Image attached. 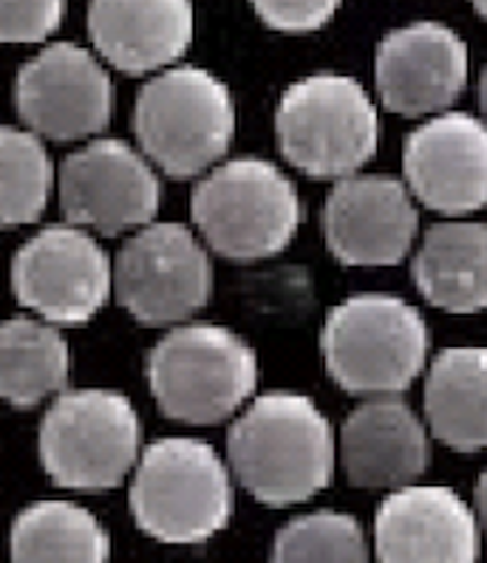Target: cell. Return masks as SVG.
<instances>
[{"instance_id": "6da1fadb", "label": "cell", "mask_w": 487, "mask_h": 563, "mask_svg": "<svg viewBox=\"0 0 487 563\" xmlns=\"http://www.w3.org/2000/svg\"><path fill=\"white\" fill-rule=\"evenodd\" d=\"M228 459L255 501L267 507L309 501L332 482V424L301 394H267L230 428Z\"/></svg>"}, {"instance_id": "7a4b0ae2", "label": "cell", "mask_w": 487, "mask_h": 563, "mask_svg": "<svg viewBox=\"0 0 487 563\" xmlns=\"http://www.w3.org/2000/svg\"><path fill=\"white\" fill-rule=\"evenodd\" d=\"M326 372L354 397H397L425 372L431 332L414 306L395 295H354L326 314Z\"/></svg>"}, {"instance_id": "3957f363", "label": "cell", "mask_w": 487, "mask_h": 563, "mask_svg": "<svg viewBox=\"0 0 487 563\" xmlns=\"http://www.w3.org/2000/svg\"><path fill=\"white\" fill-rule=\"evenodd\" d=\"M193 224L230 261H264L292 244L301 196L287 173L258 156L213 167L193 187Z\"/></svg>"}, {"instance_id": "277c9868", "label": "cell", "mask_w": 487, "mask_h": 563, "mask_svg": "<svg viewBox=\"0 0 487 563\" xmlns=\"http://www.w3.org/2000/svg\"><path fill=\"white\" fill-rule=\"evenodd\" d=\"M278 147L312 179L357 176L380 147V111L366 88L343 74H312L280 93Z\"/></svg>"}, {"instance_id": "5b68a950", "label": "cell", "mask_w": 487, "mask_h": 563, "mask_svg": "<svg viewBox=\"0 0 487 563\" xmlns=\"http://www.w3.org/2000/svg\"><path fill=\"white\" fill-rule=\"evenodd\" d=\"M134 133L145 159L167 176H208L235 136L230 88L208 68H167L136 97Z\"/></svg>"}, {"instance_id": "8992f818", "label": "cell", "mask_w": 487, "mask_h": 563, "mask_svg": "<svg viewBox=\"0 0 487 563\" xmlns=\"http://www.w3.org/2000/svg\"><path fill=\"white\" fill-rule=\"evenodd\" d=\"M131 512L162 543L210 541L233 516L230 467L201 439H159L136 464Z\"/></svg>"}, {"instance_id": "52a82bcc", "label": "cell", "mask_w": 487, "mask_h": 563, "mask_svg": "<svg viewBox=\"0 0 487 563\" xmlns=\"http://www.w3.org/2000/svg\"><path fill=\"white\" fill-rule=\"evenodd\" d=\"M147 385L165 417L187 424H219L253 397L258 360L230 329L179 325L147 354Z\"/></svg>"}, {"instance_id": "ba28073f", "label": "cell", "mask_w": 487, "mask_h": 563, "mask_svg": "<svg viewBox=\"0 0 487 563\" xmlns=\"http://www.w3.org/2000/svg\"><path fill=\"white\" fill-rule=\"evenodd\" d=\"M142 424L122 394L82 388L54 399L41 424V462L66 490H111L140 459Z\"/></svg>"}, {"instance_id": "9c48e42d", "label": "cell", "mask_w": 487, "mask_h": 563, "mask_svg": "<svg viewBox=\"0 0 487 563\" xmlns=\"http://www.w3.org/2000/svg\"><path fill=\"white\" fill-rule=\"evenodd\" d=\"M213 292V264L181 224H147L125 241L114 261V295L136 323L174 325L204 309Z\"/></svg>"}, {"instance_id": "30bf717a", "label": "cell", "mask_w": 487, "mask_h": 563, "mask_svg": "<svg viewBox=\"0 0 487 563\" xmlns=\"http://www.w3.org/2000/svg\"><path fill=\"white\" fill-rule=\"evenodd\" d=\"M12 292L54 325H82L114 292V266L80 227L54 224L18 250Z\"/></svg>"}, {"instance_id": "8fae6325", "label": "cell", "mask_w": 487, "mask_h": 563, "mask_svg": "<svg viewBox=\"0 0 487 563\" xmlns=\"http://www.w3.org/2000/svg\"><path fill=\"white\" fill-rule=\"evenodd\" d=\"M14 106L34 136L86 140L111 122L114 86L91 52L77 43H54L21 68Z\"/></svg>"}, {"instance_id": "7c38bea8", "label": "cell", "mask_w": 487, "mask_h": 563, "mask_svg": "<svg viewBox=\"0 0 487 563\" xmlns=\"http://www.w3.org/2000/svg\"><path fill=\"white\" fill-rule=\"evenodd\" d=\"M162 185L151 162L122 140H93L60 167V207L71 224L100 235L142 230L159 210Z\"/></svg>"}, {"instance_id": "4fadbf2b", "label": "cell", "mask_w": 487, "mask_h": 563, "mask_svg": "<svg viewBox=\"0 0 487 563\" xmlns=\"http://www.w3.org/2000/svg\"><path fill=\"white\" fill-rule=\"evenodd\" d=\"M420 212L406 181L357 173L334 181L323 205V235L346 266H395L414 246Z\"/></svg>"}, {"instance_id": "5bb4252c", "label": "cell", "mask_w": 487, "mask_h": 563, "mask_svg": "<svg viewBox=\"0 0 487 563\" xmlns=\"http://www.w3.org/2000/svg\"><path fill=\"white\" fill-rule=\"evenodd\" d=\"M467 68L471 54L454 29L417 21L383 37L374 57V82L388 111L436 117L462 97Z\"/></svg>"}, {"instance_id": "9a60e30c", "label": "cell", "mask_w": 487, "mask_h": 563, "mask_svg": "<svg viewBox=\"0 0 487 563\" xmlns=\"http://www.w3.org/2000/svg\"><path fill=\"white\" fill-rule=\"evenodd\" d=\"M406 187L414 201L445 216L487 207V122L462 111L436 113L402 151Z\"/></svg>"}, {"instance_id": "2e32d148", "label": "cell", "mask_w": 487, "mask_h": 563, "mask_svg": "<svg viewBox=\"0 0 487 563\" xmlns=\"http://www.w3.org/2000/svg\"><path fill=\"white\" fill-rule=\"evenodd\" d=\"M479 550L476 512L447 487L408 484L383 498L374 516L380 563H476Z\"/></svg>"}, {"instance_id": "e0dca14e", "label": "cell", "mask_w": 487, "mask_h": 563, "mask_svg": "<svg viewBox=\"0 0 487 563\" xmlns=\"http://www.w3.org/2000/svg\"><path fill=\"white\" fill-rule=\"evenodd\" d=\"M341 462L354 487L400 490L428 471L431 439L400 397H374L343 422Z\"/></svg>"}, {"instance_id": "ac0fdd59", "label": "cell", "mask_w": 487, "mask_h": 563, "mask_svg": "<svg viewBox=\"0 0 487 563\" xmlns=\"http://www.w3.org/2000/svg\"><path fill=\"white\" fill-rule=\"evenodd\" d=\"M88 34L93 48L125 74H147L170 66L193 41V7L185 0L88 7Z\"/></svg>"}, {"instance_id": "d6986e66", "label": "cell", "mask_w": 487, "mask_h": 563, "mask_svg": "<svg viewBox=\"0 0 487 563\" xmlns=\"http://www.w3.org/2000/svg\"><path fill=\"white\" fill-rule=\"evenodd\" d=\"M411 275L422 298L451 314L487 309V224L440 221L422 235Z\"/></svg>"}, {"instance_id": "ffe728a7", "label": "cell", "mask_w": 487, "mask_h": 563, "mask_svg": "<svg viewBox=\"0 0 487 563\" xmlns=\"http://www.w3.org/2000/svg\"><path fill=\"white\" fill-rule=\"evenodd\" d=\"M425 419L460 453L487 448V349H447L425 377Z\"/></svg>"}, {"instance_id": "44dd1931", "label": "cell", "mask_w": 487, "mask_h": 563, "mask_svg": "<svg viewBox=\"0 0 487 563\" xmlns=\"http://www.w3.org/2000/svg\"><path fill=\"white\" fill-rule=\"evenodd\" d=\"M12 563H108L111 538L86 507L37 501L14 518Z\"/></svg>"}, {"instance_id": "7402d4cb", "label": "cell", "mask_w": 487, "mask_h": 563, "mask_svg": "<svg viewBox=\"0 0 487 563\" xmlns=\"http://www.w3.org/2000/svg\"><path fill=\"white\" fill-rule=\"evenodd\" d=\"M68 343L54 325L32 318L0 323V399L34 408L63 391L68 379Z\"/></svg>"}, {"instance_id": "603a6c76", "label": "cell", "mask_w": 487, "mask_h": 563, "mask_svg": "<svg viewBox=\"0 0 487 563\" xmlns=\"http://www.w3.org/2000/svg\"><path fill=\"white\" fill-rule=\"evenodd\" d=\"M52 185L54 167L41 136L0 125V230L41 219Z\"/></svg>"}, {"instance_id": "cb8c5ba5", "label": "cell", "mask_w": 487, "mask_h": 563, "mask_svg": "<svg viewBox=\"0 0 487 563\" xmlns=\"http://www.w3.org/2000/svg\"><path fill=\"white\" fill-rule=\"evenodd\" d=\"M273 563H368L366 532L346 512L301 516L275 536Z\"/></svg>"}, {"instance_id": "d4e9b609", "label": "cell", "mask_w": 487, "mask_h": 563, "mask_svg": "<svg viewBox=\"0 0 487 563\" xmlns=\"http://www.w3.org/2000/svg\"><path fill=\"white\" fill-rule=\"evenodd\" d=\"M66 18V3L60 0H18V3H0V43H37Z\"/></svg>"}, {"instance_id": "484cf974", "label": "cell", "mask_w": 487, "mask_h": 563, "mask_svg": "<svg viewBox=\"0 0 487 563\" xmlns=\"http://www.w3.org/2000/svg\"><path fill=\"white\" fill-rule=\"evenodd\" d=\"M253 9L269 29L303 34L326 26L341 7L332 0H267Z\"/></svg>"}, {"instance_id": "4316f807", "label": "cell", "mask_w": 487, "mask_h": 563, "mask_svg": "<svg viewBox=\"0 0 487 563\" xmlns=\"http://www.w3.org/2000/svg\"><path fill=\"white\" fill-rule=\"evenodd\" d=\"M476 521H479V527L485 530L487 536V471L482 473L479 482H476Z\"/></svg>"}, {"instance_id": "83f0119b", "label": "cell", "mask_w": 487, "mask_h": 563, "mask_svg": "<svg viewBox=\"0 0 487 563\" xmlns=\"http://www.w3.org/2000/svg\"><path fill=\"white\" fill-rule=\"evenodd\" d=\"M479 108L487 120V66H485V71H482V80H479Z\"/></svg>"}, {"instance_id": "f1b7e54d", "label": "cell", "mask_w": 487, "mask_h": 563, "mask_svg": "<svg viewBox=\"0 0 487 563\" xmlns=\"http://www.w3.org/2000/svg\"><path fill=\"white\" fill-rule=\"evenodd\" d=\"M474 9H476V14H482V18L487 21V3H474Z\"/></svg>"}]
</instances>
